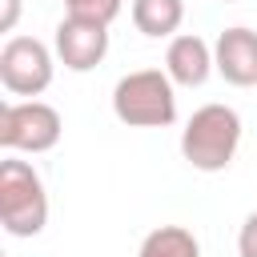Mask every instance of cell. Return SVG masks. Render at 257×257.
Listing matches in <instances>:
<instances>
[{
    "mask_svg": "<svg viewBox=\"0 0 257 257\" xmlns=\"http://www.w3.org/2000/svg\"><path fill=\"white\" fill-rule=\"evenodd\" d=\"M241 145V116L229 104H201L181 128V157L201 173H221L233 165Z\"/></svg>",
    "mask_w": 257,
    "mask_h": 257,
    "instance_id": "obj_1",
    "label": "cell"
},
{
    "mask_svg": "<svg viewBox=\"0 0 257 257\" xmlns=\"http://www.w3.org/2000/svg\"><path fill=\"white\" fill-rule=\"evenodd\" d=\"M112 112L128 128H169L177 120V84L161 68L124 72L112 88Z\"/></svg>",
    "mask_w": 257,
    "mask_h": 257,
    "instance_id": "obj_2",
    "label": "cell"
},
{
    "mask_svg": "<svg viewBox=\"0 0 257 257\" xmlns=\"http://www.w3.org/2000/svg\"><path fill=\"white\" fill-rule=\"evenodd\" d=\"M0 225L12 237H36L48 225V193L28 161H0Z\"/></svg>",
    "mask_w": 257,
    "mask_h": 257,
    "instance_id": "obj_3",
    "label": "cell"
},
{
    "mask_svg": "<svg viewBox=\"0 0 257 257\" xmlns=\"http://www.w3.org/2000/svg\"><path fill=\"white\" fill-rule=\"evenodd\" d=\"M64 120L44 100H8L0 108V145L8 153H48L56 149Z\"/></svg>",
    "mask_w": 257,
    "mask_h": 257,
    "instance_id": "obj_4",
    "label": "cell"
},
{
    "mask_svg": "<svg viewBox=\"0 0 257 257\" xmlns=\"http://www.w3.org/2000/svg\"><path fill=\"white\" fill-rule=\"evenodd\" d=\"M52 68H56V60H52L48 44L36 36H8L0 48V84L12 96L36 100L52 84Z\"/></svg>",
    "mask_w": 257,
    "mask_h": 257,
    "instance_id": "obj_5",
    "label": "cell"
},
{
    "mask_svg": "<svg viewBox=\"0 0 257 257\" xmlns=\"http://www.w3.org/2000/svg\"><path fill=\"white\" fill-rule=\"evenodd\" d=\"M52 52L68 72H92L108 56V24L64 16L52 36Z\"/></svg>",
    "mask_w": 257,
    "mask_h": 257,
    "instance_id": "obj_6",
    "label": "cell"
},
{
    "mask_svg": "<svg viewBox=\"0 0 257 257\" xmlns=\"http://www.w3.org/2000/svg\"><path fill=\"white\" fill-rule=\"evenodd\" d=\"M213 68L233 84V88H249L257 84V32L245 24H233L217 36L213 44Z\"/></svg>",
    "mask_w": 257,
    "mask_h": 257,
    "instance_id": "obj_7",
    "label": "cell"
},
{
    "mask_svg": "<svg viewBox=\"0 0 257 257\" xmlns=\"http://www.w3.org/2000/svg\"><path fill=\"white\" fill-rule=\"evenodd\" d=\"M165 72H169V80L181 84V88H201V84L209 80V72H217V68H213V48H209V40L197 36V32L173 36L169 48H165Z\"/></svg>",
    "mask_w": 257,
    "mask_h": 257,
    "instance_id": "obj_8",
    "label": "cell"
},
{
    "mask_svg": "<svg viewBox=\"0 0 257 257\" xmlns=\"http://www.w3.org/2000/svg\"><path fill=\"white\" fill-rule=\"evenodd\" d=\"M181 20H185V0H133V24L141 36H153V40L169 36L173 40Z\"/></svg>",
    "mask_w": 257,
    "mask_h": 257,
    "instance_id": "obj_9",
    "label": "cell"
},
{
    "mask_svg": "<svg viewBox=\"0 0 257 257\" xmlns=\"http://www.w3.org/2000/svg\"><path fill=\"white\" fill-rule=\"evenodd\" d=\"M137 257H201V241L185 225H161L141 241Z\"/></svg>",
    "mask_w": 257,
    "mask_h": 257,
    "instance_id": "obj_10",
    "label": "cell"
},
{
    "mask_svg": "<svg viewBox=\"0 0 257 257\" xmlns=\"http://www.w3.org/2000/svg\"><path fill=\"white\" fill-rule=\"evenodd\" d=\"M124 0H64V12L76 20H96V24H112L120 16Z\"/></svg>",
    "mask_w": 257,
    "mask_h": 257,
    "instance_id": "obj_11",
    "label": "cell"
},
{
    "mask_svg": "<svg viewBox=\"0 0 257 257\" xmlns=\"http://www.w3.org/2000/svg\"><path fill=\"white\" fill-rule=\"evenodd\" d=\"M237 253H241V257H257V213L245 217V225H241V233H237Z\"/></svg>",
    "mask_w": 257,
    "mask_h": 257,
    "instance_id": "obj_12",
    "label": "cell"
},
{
    "mask_svg": "<svg viewBox=\"0 0 257 257\" xmlns=\"http://www.w3.org/2000/svg\"><path fill=\"white\" fill-rule=\"evenodd\" d=\"M4 4V16H0V32H12L16 20H20V0H0Z\"/></svg>",
    "mask_w": 257,
    "mask_h": 257,
    "instance_id": "obj_13",
    "label": "cell"
},
{
    "mask_svg": "<svg viewBox=\"0 0 257 257\" xmlns=\"http://www.w3.org/2000/svg\"><path fill=\"white\" fill-rule=\"evenodd\" d=\"M221 4H237V0H221Z\"/></svg>",
    "mask_w": 257,
    "mask_h": 257,
    "instance_id": "obj_14",
    "label": "cell"
}]
</instances>
